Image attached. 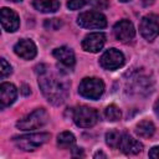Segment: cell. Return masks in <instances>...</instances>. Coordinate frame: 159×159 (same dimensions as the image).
I'll use <instances>...</instances> for the list:
<instances>
[{"mask_svg":"<svg viewBox=\"0 0 159 159\" xmlns=\"http://www.w3.org/2000/svg\"><path fill=\"white\" fill-rule=\"evenodd\" d=\"M14 52L24 60H32L37 53V48H36V45L34 43V41L29 40V39H22L15 43Z\"/></svg>","mask_w":159,"mask_h":159,"instance_id":"cell-13","label":"cell"},{"mask_svg":"<svg viewBox=\"0 0 159 159\" xmlns=\"http://www.w3.org/2000/svg\"><path fill=\"white\" fill-rule=\"evenodd\" d=\"M17 96V89L12 83L4 82L0 86V107L4 109L12 104L16 99Z\"/></svg>","mask_w":159,"mask_h":159,"instance_id":"cell-15","label":"cell"},{"mask_svg":"<svg viewBox=\"0 0 159 159\" xmlns=\"http://www.w3.org/2000/svg\"><path fill=\"white\" fill-rule=\"evenodd\" d=\"M118 148L124 154L133 155V154H138L143 150V144L140 142H138L137 139H134L133 137H130L128 133H123Z\"/></svg>","mask_w":159,"mask_h":159,"instance_id":"cell-14","label":"cell"},{"mask_svg":"<svg viewBox=\"0 0 159 159\" xmlns=\"http://www.w3.org/2000/svg\"><path fill=\"white\" fill-rule=\"evenodd\" d=\"M91 5L97 10H106L109 6V0H91Z\"/></svg>","mask_w":159,"mask_h":159,"instance_id":"cell-25","label":"cell"},{"mask_svg":"<svg viewBox=\"0 0 159 159\" xmlns=\"http://www.w3.org/2000/svg\"><path fill=\"white\" fill-rule=\"evenodd\" d=\"M21 92H22L24 94H29V93H30V89H29V87H27L26 84H24V86H22V89H21Z\"/></svg>","mask_w":159,"mask_h":159,"instance_id":"cell-29","label":"cell"},{"mask_svg":"<svg viewBox=\"0 0 159 159\" xmlns=\"http://www.w3.org/2000/svg\"><path fill=\"white\" fill-rule=\"evenodd\" d=\"M73 122L77 127L89 128L93 127L98 120V112L88 106H78L73 109Z\"/></svg>","mask_w":159,"mask_h":159,"instance_id":"cell-5","label":"cell"},{"mask_svg":"<svg viewBox=\"0 0 159 159\" xmlns=\"http://www.w3.org/2000/svg\"><path fill=\"white\" fill-rule=\"evenodd\" d=\"M119 1H122V2H127V1H130V0H119Z\"/></svg>","mask_w":159,"mask_h":159,"instance_id":"cell-32","label":"cell"},{"mask_svg":"<svg viewBox=\"0 0 159 159\" xmlns=\"http://www.w3.org/2000/svg\"><path fill=\"white\" fill-rule=\"evenodd\" d=\"M104 92V83L97 77H86L78 86V93L89 99H98Z\"/></svg>","mask_w":159,"mask_h":159,"instance_id":"cell-4","label":"cell"},{"mask_svg":"<svg viewBox=\"0 0 159 159\" xmlns=\"http://www.w3.org/2000/svg\"><path fill=\"white\" fill-rule=\"evenodd\" d=\"M120 138H122V133H119L118 130H109L106 133V143L111 148H118Z\"/></svg>","mask_w":159,"mask_h":159,"instance_id":"cell-21","label":"cell"},{"mask_svg":"<svg viewBox=\"0 0 159 159\" xmlns=\"http://www.w3.org/2000/svg\"><path fill=\"white\" fill-rule=\"evenodd\" d=\"M149 157L150 158H159V147H153L149 150Z\"/></svg>","mask_w":159,"mask_h":159,"instance_id":"cell-26","label":"cell"},{"mask_svg":"<svg viewBox=\"0 0 159 159\" xmlns=\"http://www.w3.org/2000/svg\"><path fill=\"white\" fill-rule=\"evenodd\" d=\"M32 6L43 14H50V12H56L60 7V1L58 0H32Z\"/></svg>","mask_w":159,"mask_h":159,"instance_id":"cell-17","label":"cell"},{"mask_svg":"<svg viewBox=\"0 0 159 159\" xmlns=\"http://www.w3.org/2000/svg\"><path fill=\"white\" fill-rule=\"evenodd\" d=\"M106 42V35L102 32H92L88 34L82 41V48L87 52L96 53L102 50Z\"/></svg>","mask_w":159,"mask_h":159,"instance_id":"cell-11","label":"cell"},{"mask_svg":"<svg viewBox=\"0 0 159 159\" xmlns=\"http://www.w3.org/2000/svg\"><path fill=\"white\" fill-rule=\"evenodd\" d=\"M9 1H12V2H19V1H22V0H9Z\"/></svg>","mask_w":159,"mask_h":159,"instance_id":"cell-31","label":"cell"},{"mask_svg":"<svg viewBox=\"0 0 159 159\" xmlns=\"http://www.w3.org/2000/svg\"><path fill=\"white\" fill-rule=\"evenodd\" d=\"M0 65H1V68H0V76H1V78H5V77H7V76L12 72V68H11L10 63H9L5 58H1V60H0Z\"/></svg>","mask_w":159,"mask_h":159,"instance_id":"cell-23","label":"cell"},{"mask_svg":"<svg viewBox=\"0 0 159 159\" xmlns=\"http://www.w3.org/2000/svg\"><path fill=\"white\" fill-rule=\"evenodd\" d=\"M52 55L55 56V58L63 66L68 67V68H72L75 66V62H76V58H75V53L73 51L67 47V46H61V47H57L53 50Z\"/></svg>","mask_w":159,"mask_h":159,"instance_id":"cell-16","label":"cell"},{"mask_svg":"<svg viewBox=\"0 0 159 159\" xmlns=\"http://www.w3.org/2000/svg\"><path fill=\"white\" fill-rule=\"evenodd\" d=\"M113 34L118 41L128 42L134 37L135 30H134L133 24L129 20L123 19V20H119L118 22H116V25L113 26Z\"/></svg>","mask_w":159,"mask_h":159,"instance_id":"cell-10","label":"cell"},{"mask_svg":"<svg viewBox=\"0 0 159 159\" xmlns=\"http://www.w3.org/2000/svg\"><path fill=\"white\" fill-rule=\"evenodd\" d=\"M0 19H1V26L5 31L7 32H15L19 26H20V19L17 14L9 9V7H2L0 11Z\"/></svg>","mask_w":159,"mask_h":159,"instance_id":"cell-12","label":"cell"},{"mask_svg":"<svg viewBox=\"0 0 159 159\" xmlns=\"http://www.w3.org/2000/svg\"><path fill=\"white\" fill-rule=\"evenodd\" d=\"M48 139H50L48 133H31V134L15 137L12 139V142L15 143L16 148H19L20 150L31 152V150H35L39 147L43 145Z\"/></svg>","mask_w":159,"mask_h":159,"instance_id":"cell-2","label":"cell"},{"mask_svg":"<svg viewBox=\"0 0 159 159\" xmlns=\"http://www.w3.org/2000/svg\"><path fill=\"white\" fill-rule=\"evenodd\" d=\"M89 0H68L67 1V7L70 10H78L83 7Z\"/></svg>","mask_w":159,"mask_h":159,"instance_id":"cell-24","label":"cell"},{"mask_svg":"<svg viewBox=\"0 0 159 159\" xmlns=\"http://www.w3.org/2000/svg\"><path fill=\"white\" fill-rule=\"evenodd\" d=\"M36 68V72L39 73V86L42 94L53 106L62 104L68 96V82L45 65H40Z\"/></svg>","mask_w":159,"mask_h":159,"instance_id":"cell-1","label":"cell"},{"mask_svg":"<svg viewBox=\"0 0 159 159\" xmlns=\"http://www.w3.org/2000/svg\"><path fill=\"white\" fill-rule=\"evenodd\" d=\"M77 24L84 29H103L107 26V19L99 11H86L80 14Z\"/></svg>","mask_w":159,"mask_h":159,"instance_id":"cell-6","label":"cell"},{"mask_svg":"<svg viewBox=\"0 0 159 159\" xmlns=\"http://www.w3.org/2000/svg\"><path fill=\"white\" fill-rule=\"evenodd\" d=\"M93 157H94V158H99V157H101V158H107V155H106L104 153H102V152H97Z\"/></svg>","mask_w":159,"mask_h":159,"instance_id":"cell-30","label":"cell"},{"mask_svg":"<svg viewBox=\"0 0 159 159\" xmlns=\"http://www.w3.org/2000/svg\"><path fill=\"white\" fill-rule=\"evenodd\" d=\"M72 155H73V157H80V155L83 157L84 154H83V150H82L81 148H75V149L72 150Z\"/></svg>","mask_w":159,"mask_h":159,"instance_id":"cell-27","label":"cell"},{"mask_svg":"<svg viewBox=\"0 0 159 159\" xmlns=\"http://www.w3.org/2000/svg\"><path fill=\"white\" fill-rule=\"evenodd\" d=\"M155 132V127L152 120L144 119L140 120L135 127V133L142 138H150Z\"/></svg>","mask_w":159,"mask_h":159,"instance_id":"cell-18","label":"cell"},{"mask_svg":"<svg viewBox=\"0 0 159 159\" xmlns=\"http://www.w3.org/2000/svg\"><path fill=\"white\" fill-rule=\"evenodd\" d=\"M76 143V138L71 132H62L57 135V145L61 149L72 148Z\"/></svg>","mask_w":159,"mask_h":159,"instance_id":"cell-19","label":"cell"},{"mask_svg":"<svg viewBox=\"0 0 159 159\" xmlns=\"http://www.w3.org/2000/svg\"><path fill=\"white\" fill-rule=\"evenodd\" d=\"M154 113H155V116L159 118V99L154 103Z\"/></svg>","mask_w":159,"mask_h":159,"instance_id":"cell-28","label":"cell"},{"mask_svg":"<svg viewBox=\"0 0 159 159\" xmlns=\"http://www.w3.org/2000/svg\"><path fill=\"white\" fill-rule=\"evenodd\" d=\"M139 32L147 41H153L159 35V16L155 14L145 15L139 24Z\"/></svg>","mask_w":159,"mask_h":159,"instance_id":"cell-7","label":"cell"},{"mask_svg":"<svg viewBox=\"0 0 159 159\" xmlns=\"http://www.w3.org/2000/svg\"><path fill=\"white\" fill-rule=\"evenodd\" d=\"M48 120V113L45 108H37L16 123V127L21 130H32L43 127Z\"/></svg>","mask_w":159,"mask_h":159,"instance_id":"cell-3","label":"cell"},{"mask_svg":"<svg viewBox=\"0 0 159 159\" xmlns=\"http://www.w3.org/2000/svg\"><path fill=\"white\" fill-rule=\"evenodd\" d=\"M104 116L107 118V120L109 122H116V120H119L120 117H122V112L120 109L116 106V104H109L106 111H104Z\"/></svg>","mask_w":159,"mask_h":159,"instance_id":"cell-20","label":"cell"},{"mask_svg":"<svg viewBox=\"0 0 159 159\" xmlns=\"http://www.w3.org/2000/svg\"><path fill=\"white\" fill-rule=\"evenodd\" d=\"M127 88H129L130 92L137 93V94H142L143 92L145 94L150 93L152 92V80L143 73L135 72L128 78V87Z\"/></svg>","mask_w":159,"mask_h":159,"instance_id":"cell-9","label":"cell"},{"mask_svg":"<svg viewBox=\"0 0 159 159\" xmlns=\"http://www.w3.org/2000/svg\"><path fill=\"white\" fill-rule=\"evenodd\" d=\"M43 26L47 30H53L55 31V30H58L62 26V21H61V19H47V20H45Z\"/></svg>","mask_w":159,"mask_h":159,"instance_id":"cell-22","label":"cell"},{"mask_svg":"<svg viewBox=\"0 0 159 159\" xmlns=\"http://www.w3.org/2000/svg\"><path fill=\"white\" fill-rule=\"evenodd\" d=\"M125 62L124 55L117 48H108L99 58V65L108 71H114L122 67Z\"/></svg>","mask_w":159,"mask_h":159,"instance_id":"cell-8","label":"cell"}]
</instances>
